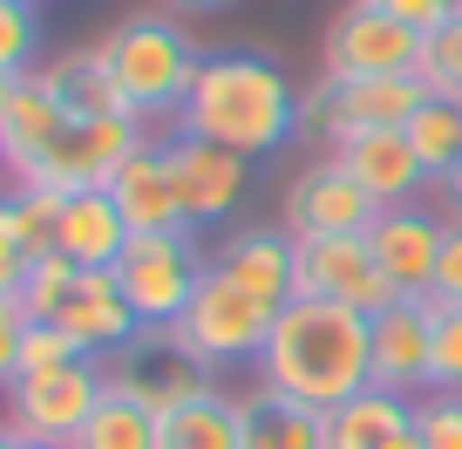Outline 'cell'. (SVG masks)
Masks as SVG:
<instances>
[{"mask_svg": "<svg viewBox=\"0 0 462 449\" xmlns=\"http://www.w3.org/2000/svg\"><path fill=\"white\" fill-rule=\"evenodd\" d=\"M259 388L292 395L306 408H340L361 388H374V320L333 300L279 306L273 341L259 354Z\"/></svg>", "mask_w": 462, "mask_h": 449, "instance_id": "1", "label": "cell"}, {"mask_svg": "<svg viewBox=\"0 0 462 449\" xmlns=\"http://www.w3.org/2000/svg\"><path fill=\"white\" fill-rule=\"evenodd\" d=\"M292 130H300V96L265 55H204L198 82L177 109V136L225 144L238 157H265Z\"/></svg>", "mask_w": 462, "mask_h": 449, "instance_id": "2", "label": "cell"}, {"mask_svg": "<svg viewBox=\"0 0 462 449\" xmlns=\"http://www.w3.org/2000/svg\"><path fill=\"white\" fill-rule=\"evenodd\" d=\"M102 48H109V75L136 117H177L204 69L190 55V34L171 14H130L123 28L102 34Z\"/></svg>", "mask_w": 462, "mask_h": 449, "instance_id": "3", "label": "cell"}, {"mask_svg": "<svg viewBox=\"0 0 462 449\" xmlns=\"http://www.w3.org/2000/svg\"><path fill=\"white\" fill-rule=\"evenodd\" d=\"M273 320H279L273 306L252 300L245 286H231V279L211 266L204 286L190 293V306L163 327V341H171L177 354H190L204 375H217V368H231V361H252V368H259L265 341H273Z\"/></svg>", "mask_w": 462, "mask_h": 449, "instance_id": "4", "label": "cell"}, {"mask_svg": "<svg viewBox=\"0 0 462 449\" xmlns=\"http://www.w3.org/2000/svg\"><path fill=\"white\" fill-rule=\"evenodd\" d=\"M143 117H102V123H69L55 150L21 177L14 191H48V198H82V191H109V177L143 150Z\"/></svg>", "mask_w": 462, "mask_h": 449, "instance_id": "5", "label": "cell"}, {"mask_svg": "<svg viewBox=\"0 0 462 449\" xmlns=\"http://www.w3.org/2000/svg\"><path fill=\"white\" fill-rule=\"evenodd\" d=\"M204 273H211V266L198 259L190 232H136L130 246H123V259H116V279L130 293L136 320L157 327V333L190 306V293L204 286Z\"/></svg>", "mask_w": 462, "mask_h": 449, "instance_id": "6", "label": "cell"}, {"mask_svg": "<svg viewBox=\"0 0 462 449\" xmlns=\"http://www.w3.org/2000/svg\"><path fill=\"white\" fill-rule=\"evenodd\" d=\"M102 395H109V368L102 361H69V368H55V375L7 381V435L75 443L82 422L102 408Z\"/></svg>", "mask_w": 462, "mask_h": 449, "instance_id": "7", "label": "cell"}, {"mask_svg": "<svg viewBox=\"0 0 462 449\" xmlns=\"http://www.w3.org/2000/svg\"><path fill=\"white\" fill-rule=\"evenodd\" d=\"M415 61H421V34L402 28L394 14H381L374 0H354V7L327 28V48H319V75H327V82L415 75Z\"/></svg>", "mask_w": 462, "mask_h": 449, "instance_id": "8", "label": "cell"}, {"mask_svg": "<svg viewBox=\"0 0 462 449\" xmlns=\"http://www.w3.org/2000/svg\"><path fill=\"white\" fill-rule=\"evenodd\" d=\"M300 300H333L354 313H388L402 293L381 273L367 239H300Z\"/></svg>", "mask_w": 462, "mask_h": 449, "instance_id": "9", "label": "cell"}, {"mask_svg": "<svg viewBox=\"0 0 462 449\" xmlns=\"http://www.w3.org/2000/svg\"><path fill=\"white\" fill-rule=\"evenodd\" d=\"M374 218H381V204L340 171L333 150L286 184V232L292 239H367Z\"/></svg>", "mask_w": 462, "mask_h": 449, "instance_id": "10", "label": "cell"}, {"mask_svg": "<svg viewBox=\"0 0 462 449\" xmlns=\"http://www.w3.org/2000/svg\"><path fill=\"white\" fill-rule=\"evenodd\" d=\"M69 123L75 117H69V102H61V89L48 82V75L28 69V75H7V82H0V157H7L14 184L69 136Z\"/></svg>", "mask_w": 462, "mask_h": 449, "instance_id": "11", "label": "cell"}, {"mask_svg": "<svg viewBox=\"0 0 462 449\" xmlns=\"http://www.w3.org/2000/svg\"><path fill=\"white\" fill-rule=\"evenodd\" d=\"M55 327L69 333L75 348L88 354V361H102V354H130L136 341H143V320H136L130 293H123V279H116V266H88L82 279H75V293L61 300Z\"/></svg>", "mask_w": 462, "mask_h": 449, "instance_id": "12", "label": "cell"}, {"mask_svg": "<svg viewBox=\"0 0 462 449\" xmlns=\"http://www.w3.org/2000/svg\"><path fill=\"white\" fill-rule=\"evenodd\" d=\"M374 388L388 395H421L435 388V320L429 300H394L388 313H374Z\"/></svg>", "mask_w": 462, "mask_h": 449, "instance_id": "13", "label": "cell"}, {"mask_svg": "<svg viewBox=\"0 0 462 449\" xmlns=\"http://www.w3.org/2000/svg\"><path fill=\"white\" fill-rule=\"evenodd\" d=\"M442 239H448V225H442L435 211H421V204H394V211H381L374 225H367V246H374L381 273L394 279V293H402V300L435 293Z\"/></svg>", "mask_w": 462, "mask_h": 449, "instance_id": "14", "label": "cell"}, {"mask_svg": "<svg viewBox=\"0 0 462 449\" xmlns=\"http://www.w3.org/2000/svg\"><path fill=\"white\" fill-rule=\"evenodd\" d=\"M163 150H171V177H177L190 232H198V225H217L225 211H238L252 157H238V150H225V144H198V136H177V144H163Z\"/></svg>", "mask_w": 462, "mask_h": 449, "instance_id": "15", "label": "cell"}, {"mask_svg": "<svg viewBox=\"0 0 462 449\" xmlns=\"http://www.w3.org/2000/svg\"><path fill=\"white\" fill-rule=\"evenodd\" d=\"M109 388H116V395H130V402H143L150 416H171L177 402H190V395H204V388H211V375H204V368L190 361V354H177L171 341H163V333L150 327L130 354H116Z\"/></svg>", "mask_w": 462, "mask_h": 449, "instance_id": "16", "label": "cell"}, {"mask_svg": "<svg viewBox=\"0 0 462 449\" xmlns=\"http://www.w3.org/2000/svg\"><path fill=\"white\" fill-rule=\"evenodd\" d=\"M333 157H340V171L354 177V184H361L381 211L415 204V191L429 184V171H421L408 130H361V136H340V144H333Z\"/></svg>", "mask_w": 462, "mask_h": 449, "instance_id": "17", "label": "cell"}, {"mask_svg": "<svg viewBox=\"0 0 462 449\" xmlns=\"http://www.w3.org/2000/svg\"><path fill=\"white\" fill-rule=\"evenodd\" d=\"M429 89L415 75H367V82H327V144L361 130H408Z\"/></svg>", "mask_w": 462, "mask_h": 449, "instance_id": "18", "label": "cell"}, {"mask_svg": "<svg viewBox=\"0 0 462 449\" xmlns=\"http://www.w3.org/2000/svg\"><path fill=\"white\" fill-rule=\"evenodd\" d=\"M217 273L279 313V306L300 300V239L273 232V225H265V232H238L225 252H217Z\"/></svg>", "mask_w": 462, "mask_h": 449, "instance_id": "19", "label": "cell"}, {"mask_svg": "<svg viewBox=\"0 0 462 449\" xmlns=\"http://www.w3.org/2000/svg\"><path fill=\"white\" fill-rule=\"evenodd\" d=\"M109 198H116V211L130 218V232H190L177 177H171V150H157V144H143L109 177Z\"/></svg>", "mask_w": 462, "mask_h": 449, "instance_id": "20", "label": "cell"}, {"mask_svg": "<svg viewBox=\"0 0 462 449\" xmlns=\"http://www.w3.org/2000/svg\"><path fill=\"white\" fill-rule=\"evenodd\" d=\"M130 239L136 232H130V218L116 211L109 191H82V198H69L61 218H55V252L75 259L82 273H88V266H116Z\"/></svg>", "mask_w": 462, "mask_h": 449, "instance_id": "21", "label": "cell"}, {"mask_svg": "<svg viewBox=\"0 0 462 449\" xmlns=\"http://www.w3.org/2000/svg\"><path fill=\"white\" fill-rule=\"evenodd\" d=\"M238 435H245V402L217 388L157 416V449H238Z\"/></svg>", "mask_w": 462, "mask_h": 449, "instance_id": "22", "label": "cell"}, {"mask_svg": "<svg viewBox=\"0 0 462 449\" xmlns=\"http://www.w3.org/2000/svg\"><path fill=\"white\" fill-rule=\"evenodd\" d=\"M402 429H415V402L388 388H361L354 402L327 408V449H381Z\"/></svg>", "mask_w": 462, "mask_h": 449, "instance_id": "23", "label": "cell"}, {"mask_svg": "<svg viewBox=\"0 0 462 449\" xmlns=\"http://www.w3.org/2000/svg\"><path fill=\"white\" fill-rule=\"evenodd\" d=\"M48 82L61 89V102H69V117L75 123H102V117H136L130 102H123V89H116V75H109V48L102 42H88L82 55H69V61H55V69H42Z\"/></svg>", "mask_w": 462, "mask_h": 449, "instance_id": "24", "label": "cell"}, {"mask_svg": "<svg viewBox=\"0 0 462 449\" xmlns=\"http://www.w3.org/2000/svg\"><path fill=\"white\" fill-rule=\"evenodd\" d=\"M238 449H327V416L306 402H292V395H245V435H238Z\"/></svg>", "mask_w": 462, "mask_h": 449, "instance_id": "25", "label": "cell"}, {"mask_svg": "<svg viewBox=\"0 0 462 449\" xmlns=\"http://www.w3.org/2000/svg\"><path fill=\"white\" fill-rule=\"evenodd\" d=\"M69 361H88L82 348H75L69 333L55 327V320H0V375L7 381H28V375H55V368Z\"/></svg>", "mask_w": 462, "mask_h": 449, "instance_id": "26", "label": "cell"}, {"mask_svg": "<svg viewBox=\"0 0 462 449\" xmlns=\"http://www.w3.org/2000/svg\"><path fill=\"white\" fill-rule=\"evenodd\" d=\"M75 279H82V266L75 259H61V252H48V259H34L28 273H21V286H7L0 293V320H55L61 313V300L75 293Z\"/></svg>", "mask_w": 462, "mask_h": 449, "instance_id": "27", "label": "cell"}, {"mask_svg": "<svg viewBox=\"0 0 462 449\" xmlns=\"http://www.w3.org/2000/svg\"><path fill=\"white\" fill-rule=\"evenodd\" d=\"M69 449H157V416H150L143 402H130V395H102V408L82 422V435H75Z\"/></svg>", "mask_w": 462, "mask_h": 449, "instance_id": "28", "label": "cell"}, {"mask_svg": "<svg viewBox=\"0 0 462 449\" xmlns=\"http://www.w3.org/2000/svg\"><path fill=\"white\" fill-rule=\"evenodd\" d=\"M408 144H415L429 184H435V177H448V171L462 164V109H456V102H435V96H429L415 117H408Z\"/></svg>", "mask_w": 462, "mask_h": 449, "instance_id": "29", "label": "cell"}, {"mask_svg": "<svg viewBox=\"0 0 462 449\" xmlns=\"http://www.w3.org/2000/svg\"><path fill=\"white\" fill-rule=\"evenodd\" d=\"M415 82L429 89L435 102H456V109H462V14H456V21H442L435 34H421Z\"/></svg>", "mask_w": 462, "mask_h": 449, "instance_id": "30", "label": "cell"}, {"mask_svg": "<svg viewBox=\"0 0 462 449\" xmlns=\"http://www.w3.org/2000/svg\"><path fill=\"white\" fill-rule=\"evenodd\" d=\"M421 300H429V320H435V388L462 395V306L435 300V293H421Z\"/></svg>", "mask_w": 462, "mask_h": 449, "instance_id": "31", "label": "cell"}, {"mask_svg": "<svg viewBox=\"0 0 462 449\" xmlns=\"http://www.w3.org/2000/svg\"><path fill=\"white\" fill-rule=\"evenodd\" d=\"M415 435H421V449H462V395L429 388L415 402Z\"/></svg>", "mask_w": 462, "mask_h": 449, "instance_id": "32", "label": "cell"}, {"mask_svg": "<svg viewBox=\"0 0 462 449\" xmlns=\"http://www.w3.org/2000/svg\"><path fill=\"white\" fill-rule=\"evenodd\" d=\"M34 34H42L34 7H0V82H7V75H28Z\"/></svg>", "mask_w": 462, "mask_h": 449, "instance_id": "33", "label": "cell"}, {"mask_svg": "<svg viewBox=\"0 0 462 449\" xmlns=\"http://www.w3.org/2000/svg\"><path fill=\"white\" fill-rule=\"evenodd\" d=\"M374 7H381V14H394L402 28H415V34H435L442 21H456V14H462L456 0H374Z\"/></svg>", "mask_w": 462, "mask_h": 449, "instance_id": "34", "label": "cell"}, {"mask_svg": "<svg viewBox=\"0 0 462 449\" xmlns=\"http://www.w3.org/2000/svg\"><path fill=\"white\" fill-rule=\"evenodd\" d=\"M435 300H456V306H462V218H448L442 266H435Z\"/></svg>", "mask_w": 462, "mask_h": 449, "instance_id": "35", "label": "cell"}, {"mask_svg": "<svg viewBox=\"0 0 462 449\" xmlns=\"http://www.w3.org/2000/svg\"><path fill=\"white\" fill-rule=\"evenodd\" d=\"M163 7H177V14H217V7H231V0H163Z\"/></svg>", "mask_w": 462, "mask_h": 449, "instance_id": "36", "label": "cell"}, {"mask_svg": "<svg viewBox=\"0 0 462 449\" xmlns=\"http://www.w3.org/2000/svg\"><path fill=\"white\" fill-rule=\"evenodd\" d=\"M442 191H448V204H456V218H462V164H456V171L442 177Z\"/></svg>", "mask_w": 462, "mask_h": 449, "instance_id": "37", "label": "cell"}, {"mask_svg": "<svg viewBox=\"0 0 462 449\" xmlns=\"http://www.w3.org/2000/svg\"><path fill=\"white\" fill-rule=\"evenodd\" d=\"M0 449H69V443H28V435H0Z\"/></svg>", "mask_w": 462, "mask_h": 449, "instance_id": "38", "label": "cell"}, {"mask_svg": "<svg viewBox=\"0 0 462 449\" xmlns=\"http://www.w3.org/2000/svg\"><path fill=\"white\" fill-rule=\"evenodd\" d=\"M381 449H421V435H415V429H402L394 443H381Z\"/></svg>", "mask_w": 462, "mask_h": 449, "instance_id": "39", "label": "cell"}, {"mask_svg": "<svg viewBox=\"0 0 462 449\" xmlns=\"http://www.w3.org/2000/svg\"><path fill=\"white\" fill-rule=\"evenodd\" d=\"M0 7H34V0H0Z\"/></svg>", "mask_w": 462, "mask_h": 449, "instance_id": "40", "label": "cell"}, {"mask_svg": "<svg viewBox=\"0 0 462 449\" xmlns=\"http://www.w3.org/2000/svg\"><path fill=\"white\" fill-rule=\"evenodd\" d=\"M456 7H462V0H456Z\"/></svg>", "mask_w": 462, "mask_h": 449, "instance_id": "41", "label": "cell"}]
</instances>
